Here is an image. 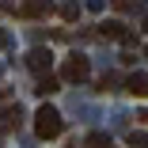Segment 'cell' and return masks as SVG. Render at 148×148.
<instances>
[{"label": "cell", "mask_w": 148, "mask_h": 148, "mask_svg": "<svg viewBox=\"0 0 148 148\" xmlns=\"http://www.w3.org/2000/svg\"><path fill=\"white\" fill-rule=\"evenodd\" d=\"M34 133H38L42 140L57 137V133H61V114H57L53 106H38V114H34Z\"/></svg>", "instance_id": "6da1fadb"}, {"label": "cell", "mask_w": 148, "mask_h": 148, "mask_svg": "<svg viewBox=\"0 0 148 148\" xmlns=\"http://www.w3.org/2000/svg\"><path fill=\"white\" fill-rule=\"evenodd\" d=\"M91 76V65H87V57H80V53H72L69 61L61 65V80L65 84H80V80H87Z\"/></svg>", "instance_id": "7a4b0ae2"}, {"label": "cell", "mask_w": 148, "mask_h": 148, "mask_svg": "<svg viewBox=\"0 0 148 148\" xmlns=\"http://www.w3.org/2000/svg\"><path fill=\"white\" fill-rule=\"evenodd\" d=\"M27 69L38 72V76H49V69H53V53H49V49H31V53H27Z\"/></svg>", "instance_id": "3957f363"}, {"label": "cell", "mask_w": 148, "mask_h": 148, "mask_svg": "<svg viewBox=\"0 0 148 148\" xmlns=\"http://www.w3.org/2000/svg\"><path fill=\"white\" fill-rule=\"evenodd\" d=\"M49 12H53L49 0H23V8H19V15H27V19H42Z\"/></svg>", "instance_id": "277c9868"}, {"label": "cell", "mask_w": 148, "mask_h": 148, "mask_svg": "<svg viewBox=\"0 0 148 148\" xmlns=\"http://www.w3.org/2000/svg\"><path fill=\"white\" fill-rule=\"evenodd\" d=\"M125 91L137 95V99H148V72H133V76L125 80Z\"/></svg>", "instance_id": "5b68a950"}, {"label": "cell", "mask_w": 148, "mask_h": 148, "mask_svg": "<svg viewBox=\"0 0 148 148\" xmlns=\"http://www.w3.org/2000/svg\"><path fill=\"white\" fill-rule=\"evenodd\" d=\"M99 34H103V38H125L129 31H125L122 19H103V23H99Z\"/></svg>", "instance_id": "8992f818"}, {"label": "cell", "mask_w": 148, "mask_h": 148, "mask_svg": "<svg viewBox=\"0 0 148 148\" xmlns=\"http://www.w3.org/2000/svg\"><path fill=\"white\" fill-rule=\"evenodd\" d=\"M19 122H23V110H19V106H8V110H4V125H8V129H19Z\"/></svg>", "instance_id": "52a82bcc"}, {"label": "cell", "mask_w": 148, "mask_h": 148, "mask_svg": "<svg viewBox=\"0 0 148 148\" xmlns=\"http://www.w3.org/2000/svg\"><path fill=\"white\" fill-rule=\"evenodd\" d=\"M57 87H61V84H57L53 76H42V80H38V87H34V91H38V95H53Z\"/></svg>", "instance_id": "ba28073f"}, {"label": "cell", "mask_w": 148, "mask_h": 148, "mask_svg": "<svg viewBox=\"0 0 148 148\" xmlns=\"http://www.w3.org/2000/svg\"><path fill=\"white\" fill-rule=\"evenodd\" d=\"M84 144H87V148H110V137H106V133H91Z\"/></svg>", "instance_id": "9c48e42d"}, {"label": "cell", "mask_w": 148, "mask_h": 148, "mask_svg": "<svg viewBox=\"0 0 148 148\" xmlns=\"http://www.w3.org/2000/svg\"><path fill=\"white\" fill-rule=\"evenodd\" d=\"M129 144H133V148H148V133H137V129H133V133H129Z\"/></svg>", "instance_id": "30bf717a"}, {"label": "cell", "mask_w": 148, "mask_h": 148, "mask_svg": "<svg viewBox=\"0 0 148 148\" xmlns=\"http://www.w3.org/2000/svg\"><path fill=\"white\" fill-rule=\"evenodd\" d=\"M61 15H65V19H80V8H76V4H61Z\"/></svg>", "instance_id": "8fae6325"}, {"label": "cell", "mask_w": 148, "mask_h": 148, "mask_svg": "<svg viewBox=\"0 0 148 148\" xmlns=\"http://www.w3.org/2000/svg\"><path fill=\"white\" fill-rule=\"evenodd\" d=\"M0 46H8V31H0Z\"/></svg>", "instance_id": "7c38bea8"}, {"label": "cell", "mask_w": 148, "mask_h": 148, "mask_svg": "<svg viewBox=\"0 0 148 148\" xmlns=\"http://www.w3.org/2000/svg\"><path fill=\"white\" fill-rule=\"evenodd\" d=\"M140 31H144V34H148V15H144V19H140Z\"/></svg>", "instance_id": "4fadbf2b"}, {"label": "cell", "mask_w": 148, "mask_h": 148, "mask_svg": "<svg viewBox=\"0 0 148 148\" xmlns=\"http://www.w3.org/2000/svg\"><path fill=\"white\" fill-rule=\"evenodd\" d=\"M140 118H144V122H148V110H144V114H140Z\"/></svg>", "instance_id": "5bb4252c"}, {"label": "cell", "mask_w": 148, "mask_h": 148, "mask_svg": "<svg viewBox=\"0 0 148 148\" xmlns=\"http://www.w3.org/2000/svg\"><path fill=\"white\" fill-rule=\"evenodd\" d=\"M144 57H148V46H144Z\"/></svg>", "instance_id": "9a60e30c"}]
</instances>
